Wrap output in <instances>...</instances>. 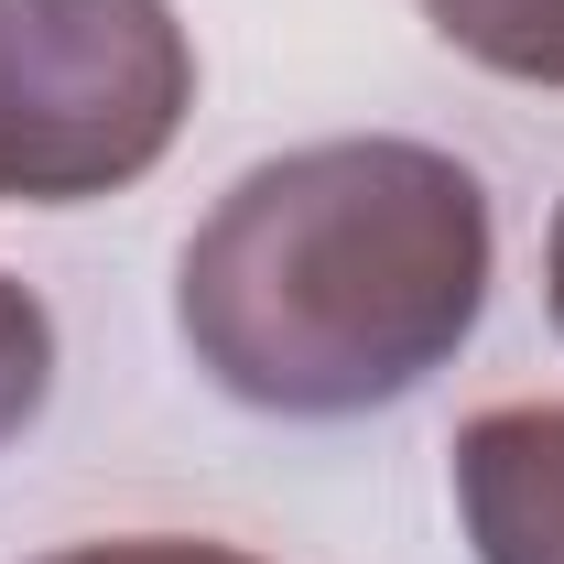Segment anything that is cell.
<instances>
[{
    "label": "cell",
    "mask_w": 564,
    "mask_h": 564,
    "mask_svg": "<svg viewBox=\"0 0 564 564\" xmlns=\"http://www.w3.org/2000/svg\"><path fill=\"white\" fill-rule=\"evenodd\" d=\"M423 22L489 76L564 87V0H423Z\"/></svg>",
    "instance_id": "cell-4"
},
{
    "label": "cell",
    "mask_w": 564,
    "mask_h": 564,
    "mask_svg": "<svg viewBox=\"0 0 564 564\" xmlns=\"http://www.w3.org/2000/svg\"><path fill=\"white\" fill-rule=\"evenodd\" d=\"M44 564H261L239 543H196V532H98V543H66Z\"/></svg>",
    "instance_id": "cell-6"
},
{
    "label": "cell",
    "mask_w": 564,
    "mask_h": 564,
    "mask_svg": "<svg viewBox=\"0 0 564 564\" xmlns=\"http://www.w3.org/2000/svg\"><path fill=\"white\" fill-rule=\"evenodd\" d=\"M456 510L478 564H564V402H499L467 423Z\"/></svg>",
    "instance_id": "cell-3"
},
{
    "label": "cell",
    "mask_w": 564,
    "mask_h": 564,
    "mask_svg": "<svg viewBox=\"0 0 564 564\" xmlns=\"http://www.w3.org/2000/svg\"><path fill=\"white\" fill-rule=\"evenodd\" d=\"M489 304V185L434 141L250 163L174 261V337L228 402L348 423L423 391Z\"/></svg>",
    "instance_id": "cell-1"
},
{
    "label": "cell",
    "mask_w": 564,
    "mask_h": 564,
    "mask_svg": "<svg viewBox=\"0 0 564 564\" xmlns=\"http://www.w3.org/2000/svg\"><path fill=\"white\" fill-rule=\"evenodd\" d=\"M44 391H55V315L0 272V445L44 413Z\"/></svg>",
    "instance_id": "cell-5"
},
{
    "label": "cell",
    "mask_w": 564,
    "mask_h": 564,
    "mask_svg": "<svg viewBox=\"0 0 564 564\" xmlns=\"http://www.w3.org/2000/svg\"><path fill=\"white\" fill-rule=\"evenodd\" d=\"M196 109L174 0H0V207L141 185Z\"/></svg>",
    "instance_id": "cell-2"
},
{
    "label": "cell",
    "mask_w": 564,
    "mask_h": 564,
    "mask_svg": "<svg viewBox=\"0 0 564 564\" xmlns=\"http://www.w3.org/2000/svg\"><path fill=\"white\" fill-rule=\"evenodd\" d=\"M543 293H554V337H564V207H554V239H543Z\"/></svg>",
    "instance_id": "cell-7"
}]
</instances>
